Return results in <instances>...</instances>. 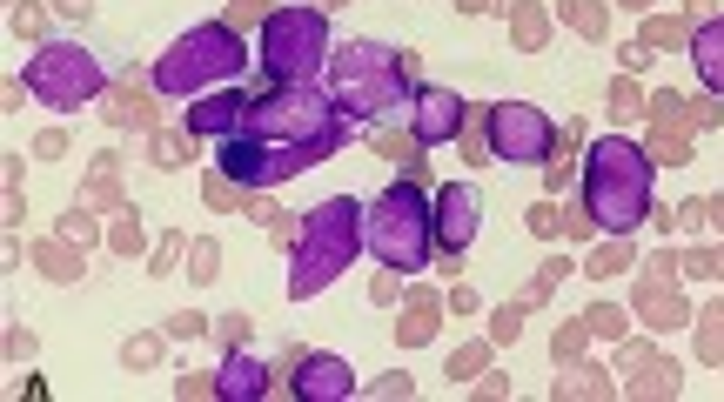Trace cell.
Wrapping results in <instances>:
<instances>
[{
    "instance_id": "cell-34",
    "label": "cell",
    "mask_w": 724,
    "mask_h": 402,
    "mask_svg": "<svg viewBox=\"0 0 724 402\" xmlns=\"http://www.w3.org/2000/svg\"><path fill=\"white\" fill-rule=\"evenodd\" d=\"M275 7H282V0H228V14H222V21H228V27H262V21L275 14Z\"/></svg>"
},
{
    "instance_id": "cell-21",
    "label": "cell",
    "mask_w": 724,
    "mask_h": 402,
    "mask_svg": "<svg viewBox=\"0 0 724 402\" xmlns=\"http://www.w3.org/2000/svg\"><path fill=\"white\" fill-rule=\"evenodd\" d=\"M644 148H651L657 168H684V161H691V134H684V128H657Z\"/></svg>"
},
{
    "instance_id": "cell-11",
    "label": "cell",
    "mask_w": 724,
    "mask_h": 402,
    "mask_svg": "<svg viewBox=\"0 0 724 402\" xmlns=\"http://www.w3.org/2000/svg\"><path fill=\"white\" fill-rule=\"evenodd\" d=\"M476 228H483V188L476 181H443L436 188V255L456 268L470 255Z\"/></svg>"
},
{
    "instance_id": "cell-47",
    "label": "cell",
    "mask_w": 724,
    "mask_h": 402,
    "mask_svg": "<svg viewBox=\"0 0 724 402\" xmlns=\"http://www.w3.org/2000/svg\"><path fill=\"white\" fill-rule=\"evenodd\" d=\"M369 295H376V302H396V295H403V268H383V275L369 282Z\"/></svg>"
},
{
    "instance_id": "cell-37",
    "label": "cell",
    "mask_w": 724,
    "mask_h": 402,
    "mask_svg": "<svg viewBox=\"0 0 724 402\" xmlns=\"http://www.w3.org/2000/svg\"><path fill=\"white\" fill-rule=\"evenodd\" d=\"M121 362H128V369H155L161 362V335H128V342H121Z\"/></svg>"
},
{
    "instance_id": "cell-3",
    "label": "cell",
    "mask_w": 724,
    "mask_h": 402,
    "mask_svg": "<svg viewBox=\"0 0 724 402\" xmlns=\"http://www.w3.org/2000/svg\"><path fill=\"white\" fill-rule=\"evenodd\" d=\"M423 81V54H409V47H389V41H342L322 67V88L336 101L349 121H383L396 114L416 94Z\"/></svg>"
},
{
    "instance_id": "cell-36",
    "label": "cell",
    "mask_w": 724,
    "mask_h": 402,
    "mask_svg": "<svg viewBox=\"0 0 724 402\" xmlns=\"http://www.w3.org/2000/svg\"><path fill=\"white\" fill-rule=\"evenodd\" d=\"M517 335H523V302H503V309L490 315V342H497V349H510Z\"/></svg>"
},
{
    "instance_id": "cell-48",
    "label": "cell",
    "mask_w": 724,
    "mask_h": 402,
    "mask_svg": "<svg viewBox=\"0 0 724 402\" xmlns=\"http://www.w3.org/2000/svg\"><path fill=\"white\" fill-rule=\"evenodd\" d=\"M61 235H68V242H81V248H88V242H94V222H88V208H74L68 222H61Z\"/></svg>"
},
{
    "instance_id": "cell-19",
    "label": "cell",
    "mask_w": 724,
    "mask_h": 402,
    "mask_svg": "<svg viewBox=\"0 0 724 402\" xmlns=\"http://www.w3.org/2000/svg\"><path fill=\"white\" fill-rule=\"evenodd\" d=\"M617 268H637V248H631V235H611V242H604V248H590L584 275H597V282H611Z\"/></svg>"
},
{
    "instance_id": "cell-56",
    "label": "cell",
    "mask_w": 724,
    "mask_h": 402,
    "mask_svg": "<svg viewBox=\"0 0 724 402\" xmlns=\"http://www.w3.org/2000/svg\"><path fill=\"white\" fill-rule=\"evenodd\" d=\"M704 222H711V228L724 235V195H704Z\"/></svg>"
},
{
    "instance_id": "cell-51",
    "label": "cell",
    "mask_w": 724,
    "mask_h": 402,
    "mask_svg": "<svg viewBox=\"0 0 724 402\" xmlns=\"http://www.w3.org/2000/svg\"><path fill=\"white\" fill-rule=\"evenodd\" d=\"M34 155H41V161H54V155H68V134H61V128H47V134H34Z\"/></svg>"
},
{
    "instance_id": "cell-41",
    "label": "cell",
    "mask_w": 724,
    "mask_h": 402,
    "mask_svg": "<svg viewBox=\"0 0 724 402\" xmlns=\"http://www.w3.org/2000/svg\"><path fill=\"white\" fill-rule=\"evenodd\" d=\"M208 329H215V322H208L202 309H175L168 315V335H181V342H195V335H208Z\"/></svg>"
},
{
    "instance_id": "cell-46",
    "label": "cell",
    "mask_w": 724,
    "mask_h": 402,
    "mask_svg": "<svg viewBox=\"0 0 724 402\" xmlns=\"http://www.w3.org/2000/svg\"><path fill=\"white\" fill-rule=\"evenodd\" d=\"M41 262H47V275H54V282H74V275H81V268H74V262H68V255H61L54 242L41 248Z\"/></svg>"
},
{
    "instance_id": "cell-59",
    "label": "cell",
    "mask_w": 724,
    "mask_h": 402,
    "mask_svg": "<svg viewBox=\"0 0 724 402\" xmlns=\"http://www.w3.org/2000/svg\"><path fill=\"white\" fill-rule=\"evenodd\" d=\"M322 7H342V0H322Z\"/></svg>"
},
{
    "instance_id": "cell-18",
    "label": "cell",
    "mask_w": 724,
    "mask_h": 402,
    "mask_svg": "<svg viewBox=\"0 0 724 402\" xmlns=\"http://www.w3.org/2000/svg\"><path fill=\"white\" fill-rule=\"evenodd\" d=\"M436 309H443V302H436L430 289H409L403 322H396V342H403V349H423V342L436 335Z\"/></svg>"
},
{
    "instance_id": "cell-40",
    "label": "cell",
    "mask_w": 724,
    "mask_h": 402,
    "mask_svg": "<svg viewBox=\"0 0 724 402\" xmlns=\"http://www.w3.org/2000/svg\"><path fill=\"white\" fill-rule=\"evenodd\" d=\"M503 14H517V34H523V47H537L543 41V21L537 14H530V0H497Z\"/></svg>"
},
{
    "instance_id": "cell-53",
    "label": "cell",
    "mask_w": 724,
    "mask_h": 402,
    "mask_svg": "<svg viewBox=\"0 0 724 402\" xmlns=\"http://www.w3.org/2000/svg\"><path fill=\"white\" fill-rule=\"evenodd\" d=\"M175 396H215V376H175Z\"/></svg>"
},
{
    "instance_id": "cell-38",
    "label": "cell",
    "mask_w": 724,
    "mask_h": 402,
    "mask_svg": "<svg viewBox=\"0 0 724 402\" xmlns=\"http://www.w3.org/2000/svg\"><path fill=\"white\" fill-rule=\"evenodd\" d=\"M181 155H188V128H181V134H155V148H148L155 168H181Z\"/></svg>"
},
{
    "instance_id": "cell-5",
    "label": "cell",
    "mask_w": 724,
    "mask_h": 402,
    "mask_svg": "<svg viewBox=\"0 0 724 402\" xmlns=\"http://www.w3.org/2000/svg\"><path fill=\"white\" fill-rule=\"evenodd\" d=\"M255 61V47L242 41V27L228 21H202L188 27L168 54L155 61V74H148V88L168 94V101H195V94H215L228 88V81H242V67Z\"/></svg>"
},
{
    "instance_id": "cell-43",
    "label": "cell",
    "mask_w": 724,
    "mask_h": 402,
    "mask_svg": "<svg viewBox=\"0 0 724 402\" xmlns=\"http://www.w3.org/2000/svg\"><path fill=\"white\" fill-rule=\"evenodd\" d=\"M590 235H604V228L590 222V208L577 201V208H564V242H590Z\"/></svg>"
},
{
    "instance_id": "cell-39",
    "label": "cell",
    "mask_w": 724,
    "mask_h": 402,
    "mask_svg": "<svg viewBox=\"0 0 724 402\" xmlns=\"http://www.w3.org/2000/svg\"><path fill=\"white\" fill-rule=\"evenodd\" d=\"M684 275H704V282H724V242H718V248H698V255H684Z\"/></svg>"
},
{
    "instance_id": "cell-20",
    "label": "cell",
    "mask_w": 724,
    "mask_h": 402,
    "mask_svg": "<svg viewBox=\"0 0 724 402\" xmlns=\"http://www.w3.org/2000/svg\"><path fill=\"white\" fill-rule=\"evenodd\" d=\"M564 21L584 34V41H604L611 34V14H604V0H564Z\"/></svg>"
},
{
    "instance_id": "cell-35",
    "label": "cell",
    "mask_w": 724,
    "mask_h": 402,
    "mask_svg": "<svg viewBox=\"0 0 724 402\" xmlns=\"http://www.w3.org/2000/svg\"><path fill=\"white\" fill-rule=\"evenodd\" d=\"M181 255H188V235H161V242H155V255H148V275H175V268H181Z\"/></svg>"
},
{
    "instance_id": "cell-31",
    "label": "cell",
    "mask_w": 724,
    "mask_h": 402,
    "mask_svg": "<svg viewBox=\"0 0 724 402\" xmlns=\"http://www.w3.org/2000/svg\"><path fill=\"white\" fill-rule=\"evenodd\" d=\"M584 335H590V322H584V315H577V322H564V329L550 335V356H557V369L584 356Z\"/></svg>"
},
{
    "instance_id": "cell-2",
    "label": "cell",
    "mask_w": 724,
    "mask_h": 402,
    "mask_svg": "<svg viewBox=\"0 0 724 402\" xmlns=\"http://www.w3.org/2000/svg\"><path fill=\"white\" fill-rule=\"evenodd\" d=\"M577 201L590 208V222L604 235H637V222H651V181L657 161L644 141L631 134H597L584 141V161H577Z\"/></svg>"
},
{
    "instance_id": "cell-57",
    "label": "cell",
    "mask_w": 724,
    "mask_h": 402,
    "mask_svg": "<svg viewBox=\"0 0 724 402\" xmlns=\"http://www.w3.org/2000/svg\"><path fill=\"white\" fill-rule=\"evenodd\" d=\"M617 7H631V14H651V0H617Z\"/></svg>"
},
{
    "instance_id": "cell-42",
    "label": "cell",
    "mask_w": 724,
    "mask_h": 402,
    "mask_svg": "<svg viewBox=\"0 0 724 402\" xmlns=\"http://www.w3.org/2000/svg\"><path fill=\"white\" fill-rule=\"evenodd\" d=\"M108 242H114V255H135V248H141V215H135V208H128V215L114 222V235H108Z\"/></svg>"
},
{
    "instance_id": "cell-17",
    "label": "cell",
    "mask_w": 724,
    "mask_h": 402,
    "mask_svg": "<svg viewBox=\"0 0 724 402\" xmlns=\"http://www.w3.org/2000/svg\"><path fill=\"white\" fill-rule=\"evenodd\" d=\"M101 114H108L114 128H155V101H148V88H141L135 74L108 88V108H101Z\"/></svg>"
},
{
    "instance_id": "cell-15",
    "label": "cell",
    "mask_w": 724,
    "mask_h": 402,
    "mask_svg": "<svg viewBox=\"0 0 724 402\" xmlns=\"http://www.w3.org/2000/svg\"><path fill=\"white\" fill-rule=\"evenodd\" d=\"M684 47H691V61H698V81H704V88H711V94L724 101V14L698 21Z\"/></svg>"
},
{
    "instance_id": "cell-1",
    "label": "cell",
    "mask_w": 724,
    "mask_h": 402,
    "mask_svg": "<svg viewBox=\"0 0 724 402\" xmlns=\"http://www.w3.org/2000/svg\"><path fill=\"white\" fill-rule=\"evenodd\" d=\"M349 114L329 101V88L316 81H269L262 94H249L242 128L222 141V175H235L242 188H282V181L309 175L322 161H336L349 148Z\"/></svg>"
},
{
    "instance_id": "cell-14",
    "label": "cell",
    "mask_w": 724,
    "mask_h": 402,
    "mask_svg": "<svg viewBox=\"0 0 724 402\" xmlns=\"http://www.w3.org/2000/svg\"><path fill=\"white\" fill-rule=\"evenodd\" d=\"M269 389H275V369H269V362H255L249 349H222L215 396H228V402H262Z\"/></svg>"
},
{
    "instance_id": "cell-4",
    "label": "cell",
    "mask_w": 724,
    "mask_h": 402,
    "mask_svg": "<svg viewBox=\"0 0 724 402\" xmlns=\"http://www.w3.org/2000/svg\"><path fill=\"white\" fill-rule=\"evenodd\" d=\"M362 215H369V208H362L356 195H329V201L309 208V222L295 235V255H289V302H309V295H322L336 275H349V262L369 248Z\"/></svg>"
},
{
    "instance_id": "cell-8",
    "label": "cell",
    "mask_w": 724,
    "mask_h": 402,
    "mask_svg": "<svg viewBox=\"0 0 724 402\" xmlns=\"http://www.w3.org/2000/svg\"><path fill=\"white\" fill-rule=\"evenodd\" d=\"M114 81L108 67H101V54H88L81 41H41L34 54H27V94L41 101V108H88V101H101Z\"/></svg>"
},
{
    "instance_id": "cell-55",
    "label": "cell",
    "mask_w": 724,
    "mask_h": 402,
    "mask_svg": "<svg viewBox=\"0 0 724 402\" xmlns=\"http://www.w3.org/2000/svg\"><path fill=\"white\" fill-rule=\"evenodd\" d=\"M617 362H624V369H637V362H657V356H651V342H631V349H624Z\"/></svg>"
},
{
    "instance_id": "cell-52",
    "label": "cell",
    "mask_w": 724,
    "mask_h": 402,
    "mask_svg": "<svg viewBox=\"0 0 724 402\" xmlns=\"http://www.w3.org/2000/svg\"><path fill=\"white\" fill-rule=\"evenodd\" d=\"M617 61H624V74H644V67H651V47L631 41V47H617Z\"/></svg>"
},
{
    "instance_id": "cell-26",
    "label": "cell",
    "mask_w": 724,
    "mask_h": 402,
    "mask_svg": "<svg viewBox=\"0 0 724 402\" xmlns=\"http://www.w3.org/2000/svg\"><path fill=\"white\" fill-rule=\"evenodd\" d=\"M584 322H590V335H604V342H624V329H631V315L617 309V302H590Z\"/></svg>"
},
{
    "instance_id": "cell-7",
    "label": "cell",
    "mask_w": 724,
    "mask_h": 402,
    "mask_svg": "<svg viewBox=\"0 0 724 402\" xmlns=\"http://www.w3.org/2000/svg\"><path fill=\"white\" fill-rule=\"evenodd\" d=\"M336 41H329V7H302V0H282L262 34H255V61L269 81H316L329 67Z\"/></svg>"
},
{
    "instance_id": "cell-27",
    "label": "cell",
    "mask_w": 724,
    "mask_h": 402,
    "mask_svg": "<svg viewBox=\"0 0 724 402\" xmlns=\"http://www.w3.org/2000/svg\"><path fill=\"white\" fill-rule=\"evenodd\" d=\"M637 41L657 54V47H678V41H691V34H684L678 14H644V34H637Z\"/></svg>"
},
{
    "instance_id": "cell-25",
    "label": "cell",
    "mask_w": 724,
    "mask_h": 402,
    "mask_svg": "<svg viewBox=\"0 0 724 402\" xmlns=\"http://www.w3.org/2000/svg\"><path fill=\"white\" fill-rule=\"evenodd\" d=\"M617 382L604 376V369H570V376H557V389L550 396H611Z\"/></svg>"
},
{
    "instance_id": "cell-23",
    "label": "cell",
    "mask_w": 724,
    "mask_h": 402,
    "mask_svg": "<svg viewBox=\"0 0 724 402\" xmlns=\"http://www.w3.org/2000/svg\"><path fill=\"white\" fill-rule=\"evenodd\" d=\"M698 356L704 362H724V295L698 315Z\"/></svg>"
},
{
    "instance_id": "cell-29",
    "label": "cell",
    "mask_w": 724,
    "mask_h": 402,
    "mask_svg": "<svg viewBox=\"0 0 724 402\" xmlns=\"http://www.w3.org/2000/svg\"><path fill=\"white\" fill-rule=\"evenodd\" d=\"M644 101H651V94L637 88L631 74H617V81H611V114H617V121H644Z\"/></svg>"
},
{
    "instance_id": "cell-12",
    "label": "cell",
    "mask_w": 724,
    "mask_h": 402,
    "mask_svg": "<svg viewBox=\"0 0 724 402\" xmlns=\"http://www.w3.org/2000/svg\"><path fill=\"white\" fill-rule=\"evenodd\" d=\"M463 121H470V108L456 101V88H430V81H416V94H409V134H416L423 148L456 141Z\"/></svg>"
},
{
    "instance_id": "cell-24",
    "label": "cell",
    "mask_w": 724,
    "mask_h": 402,
    "mask_svg": "<svg viewBox=\"0 0 724 402\" xmlns=\"http://www.w3.org/2000/svg\"><path fill=\"white\" fill-rule=\"evenodd\" d=\"M684 114H691V101H684L678 88H657L651 101H644V121H657V128H684Z\"/></svg>"
},
{
    "instance_id": "cell-28",
    "label": "cell",
    "mask_w": 724,
    "mask_h": 402,
    "mask_svg": "<svg viewBox=\"0 0 724 402\" xmlns=\"http://www.w3.org/2000/svg\"><path fill=\"white\" fill-rule=\"evenodd\" d=\"M644 315H657L651 329H678L684 322V295L678 289H644Z\"/></svg>"
},
{
    "instance_id": "cell-54",
    "label": "cell",
    "mask_w": 724,
    "mask_h": 402,
    "mask_svg": "<svg viewBox=\"0 0 724 402\" xmlns=\"http://www.w3.org/2000/svg\"><path fill=\"white\" fill-rule=\"evenodd\" d=\"M54 14H61V21H88L94 0H54Z\"/></svg>"
},
{
    "instance_id": "cell-16",
    "label": "cell",
    "mask_w": 724,
    "mask_h": 402,
    "mask_svg": "<svg viewBox=\"0 0 724 402\" xmlns=\"http://www.w3.org/2000/svg\"><path fill=\"white\" fill-rule=\"evenodd\" d=\"M369 148H376L383 161H396V175H409V181L430 175V148H423L416 134H403V128H376L369 134Z\"/></svg>"
},
{
    "instance_id": "cell-10",
    "label": "cell",
    "mask_w": 724,
    "mask_h": 402,
    "mask_svg": "<svg viewBox=\"0 0 724 402\" xmlns=\"http://www.w3.org/2000/svg\"><path fill=\"white\" fill-rule=\"evenodd\" d=\"M275 382L289 389L295 402H349L356 396V369L329 349H289L275 362Z\"/></svg>"
},
{
    "instance_id": "cell-58",
    "label": "cell",
    "mask_w": 724,
    "mask_h": 402,
    "mask_svg": "<svg viewBox=\"0 0 724 402\" xmlns=\"http://www.w3.org/2000/svg\"><path fill=\"white\" fill-rule=\"evenodd\" d=\"M456 7H463V14H476V7H490V0H456Z\"/></svg>"
},
{
    "instance_id": "cell-13",
    "label": "cell",
    "mask_w": 724,
    "mask_h": 402,
    "mask_svg": "<svg viewBox=\"0 0 724 402\" xmlns=\"http://www.w3.org/2000/svg\"><path fill=\"white\" fill-rule=\"evenodd\" d=\"M242 114H249V94L242 88H215V94H195V101H188V121H181V128L228 141V134L242 128Z\"/></svg>"
},
{
    "instance_id": "cell-32",
    "label": "cell",
    "mask_w": 724,
    "mask_h": 402,
    "mask_svg": "<svg viewBox=\"0 0 724 402\" xmlns=\"http://www.w3.org/2000/svg\"><path fill=\"white\" fill-rule=\"evenodd\" d=\"M249 335H255V315L249 309H228L222 322H215V342H222V349H249Z\"/></svg>"
},
{
    "instance_id": "cell-45",
    "label": "cell",
    "mask_w": 724,
    "mask_h": 402,
    "mask_svg": "<svg viewBox=\"0 0 724 402\" xmlns=\"http://www.w3.org/2000/svg\"><path fill=\"white\" fill-rule=\"evenodd\" d=\"M14 27H21V34H47V7L21 0V7H14Z\"/></svg>"
},
{
    "instance_id": "cell-49",
    "label": "cell",
    "mask_w": 724,
    "mask_h": 402,
    "mask_svg": "<svg viewBox=\"0 0 724 402\" xmlns=\"http://www.w3.org/2000/svg\"><path fill=\"white\" fill-rule=\"evenodd\" d=\"M443 302H450V309H456V315H476V309H483V295H476V289H470V282H456V289H450V295H443Z\"/></svg>"
},
{
    "instance_id": "cell-50",
    "label": "cell",
    "mask_w": 724,
    "mask_h": 402,
    "mask_svg": "<svg viewBox=\"0 0 724 402\" xmlns=\"http://www.w3.org/2000/svg\"><path fill=\"white\" fill-rule=\"evenodd\" d=\"M369 396H383V402H396V396H416V382H409V376H383V382H376V389H369Z\"/></svg>"
},
{
    "instance_id": "cell-30",
    "label": "cell",
    "mask_w": 724,
    "mask_h": 402,
    "mask_svg": "<svg viewBox=\"0 0 724 402\" xmlns=\"http://www.w3.org/2000/svg\"><path fill=\"white\" fill-rule=\"evenodd\" d=\"M523 222H530V235H543V242H557V235H564V208H557V195L530 201V215H523Z\"/></svg>"
},
{
    "instance_id": "cell-9",
    "label": "cell",
    "mask_w": 724,
    "mask_h": 402,
    "mask_svg": "<svg viewBox=\"0 0 724 402\" xmlns=\"http://www.w3.org/2000/svg\"><path fill=\"white\" fill-rule=\"evenodd\" d=\"M483 134H490V161H510V168H543L557 155V121L537 101H490Z\"/></svg>"
},
{
    "instance_id": "cell-33",
    "label": "cell",
    "mask_w": 724,
    "mask_h": 402,
    "mask_svg": "<svg viewBox=\"0 0 724 402\" xmlns=\"http://www.w3.org/2000/svg\"><path fill=\"white\" fill-rule=\"evenodd\" d=\"M490 349H497V342H470V349H456V356H450V369H443V376H450V382H470L476 369L490 362Z\"/></svg>"
},
{
    "instance_id": "cell-44",
    "label": "cell",
    "mask_w": 724,
    "mask_h": 402,
    "mask_svg": "<svg viewBox=\"0 0 724 402\" xmlns=\"http://www.w3.org/2000/svg\"><path fill=\"white\" fill-rule=\"evenodd\" d=\"M570 168H577L570 155H550V161H543V195H564V188H570Z\"/></svg>"
},
{
    "instance_id": "cell-22",
    "label": "cell",
    "mask_w": 724,
    "mask_h": 402,
    "mask_svg": "<svg viewBox=\"0 0 724 402\" xmlns=\"http://www.w3.org/2000/svg\"><path fill=\"white\" fill-rule=\"evenodd\" d=\"M215 275H222V242H188V282H195V289H208V282H215Z\"/></svg>"
},
{
    "instance_id": "cell-6",
    "label": "cell",
    "mask_w": 724,
    "mask_h": 402,
    "mask_svg": "<svg viewBox=\"0 0 724 402\" xmlns=\"http://www.w3.org/2000/svg\"><path fill=\"white\" fill-rule=\"evenodd\" d=\"M362 235H369V255H376L383 268H403V275H416V268L436 255V201L423 195V181H409V175L389 181L383 195L369 201Z\"/></svg>"
}]
</instances>
